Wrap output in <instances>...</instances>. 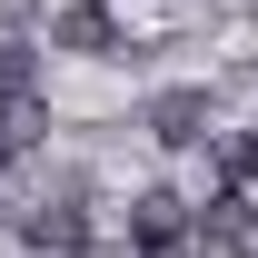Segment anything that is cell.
Instances as JSON below:
<instances>
[{"mask_svg": "<svg viewBox=\"0 0 258 258\" xmlns=\"http://www.w3.org/2000/svg\"><path fill=\"white\" fill-rule=\"evenodd\" d=\"M139 129H149L159 149H199V139L219 129V109H209V90H159L149 109H139Z\"/></svg>", "mask_w": 258, "mask_h": 258, "instance_id": "obj_3", "label": "cell"}, {"mask_svg": "<svg viewBox=\"0 0 258 258\" xmlns=\"http://www.w3.org/2000/svg\"><path fill=\"white\" fill-rule=\"evenodd\" d=\"M20 90H40V60L30 50H0V99H20Z\"/></svg>", "mask_w": 258, "mask_h": 258, "instance_id": "obj_7", "label": "cell"}, {"mask_svg": "<svg viewBox=\"0 0 258 258\" xmlns=\"http://www.w3.org/2000/svg\"><path fill=\"white\" fill-rule=\"evenodd\" d=\"M50 50H80V60H119L129 30L109 0H70V10H50Z\"/></svg>", "mask_w": 258, "mask_h": 258, "instance_id": "obj_2", "label": "cell"}, {"mask_svg": "<svg viewBox=\"0 0 258 258\" xmlns=\"http://www.w3.org/2000/svg\"><path fill=\"white\" fill-rule=\"evenodd\" d=\"M189 238L209 258H248V238H258V209H248V189H219L209 209H189Z\"/></svg>", "mask_w": 258, "mask_h": 258, "instance_id": "obj_4", "label": "cell"}, {"mask_svg": "<svg viewBox=\"0 0 258 258\" xmlns=\"http://www.w3.org/2000/svg\"><path fill=\"white\" fill-rule=\"evenodd\" d=\"M209 169H219V189H248L258 179V129H209Z\"/></svg>", "mask_w": 258, "mask_h": 258, "instance_id": "obj_6", "label": "cell"}, {"mask_svg": "<svg viewBox=\"0 0 258 258\" xmlns=\"http://www.w3.org/2000/svg\"><path fill=\"white\" fill-rule=\"evenodd\" d=\"M20 238H30L40 258H80V248H90V209H70V199H40V209H20Z\"/></svg>", "mask_w": 258, "mask_h": 258, "instance_id": "obj_5", "label": "cell"}, {"mask_svg": "<svg viewBox=\"0 0 258 258\" xmlns=\"http://www.w3.org/2000/svg\"><path fill=\"white\" fill-rule=\"evenodd\" d=\"M129 258H189V199L179 189H139L129 199Z\"/></svg>", "mask_w": 258, "mask_h": 258, "instance_id": "obj_1", "label": "cell"}, {"mask_svg": "<svg viewBox=\"0 0 258 258\" xmlns=\"http://www.w3.org/2000/svg\"><path fill=\"white\" fill-rule=\"evenodd\" d=\"M248 258H258V238H248Z\"/></svg>", "mask_w": 258, "mask_h": 258, "instance_id": "obj_8", "label": "cell"}]
</instances>
